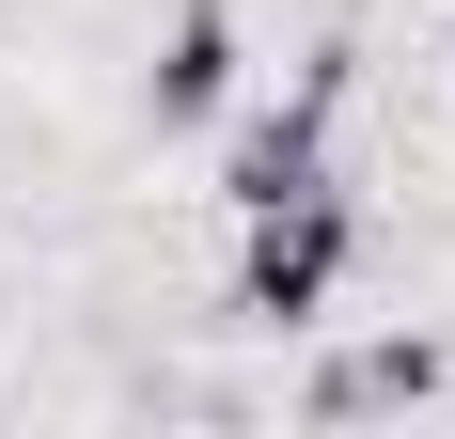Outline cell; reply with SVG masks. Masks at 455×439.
I'll use <instances>...</instances> for the list:
<instances>
[{
    "instance_id": "1",
    "label": "cell",
    "mask_w": 455,
    "mask_h": 439,
    "mask_svg": "<svg viewBox=\"0 0 455 439\" xmlns=\"http://www.w3.org/2000/svg\"><path fill=\"white\" fill-rule=\"evenodd\" d=\"M362 267V204L346 188H299V204H251L235 220V314L251 330H315Z\"/></svg>"
},
{
    "instance_id": "2",
    "label": "cell",
    "mask_w": 455,
    "mask_h": 439,
    "mask_svg": "<svg viewBox=\"0 0 455 439\" xmlns=\"http://www.w3.org/2000/svg\"><path fill=\"white\" fill-rule=\"evenodd\" d=\"M330 126H346V47H315L299 63V94L283 110H251V126L220 141V204H299V188H330Z\"/></svg>"
},
{
    "instance_id": "3",
    "label": "cell",
    "mask_w": 455,
    "mask_h": 439,
    "mask_svg": "<svg viewBox=\"0 0 455 439\" xmlns=\"http://www.w3.org/2000/svg\"><path fill=\"white\" fill-rule=\"evenodd\" d=\"M220 94H235V0H173V32L141 63V110L157 126H220Z\"/></svg>"
},
{
    "instance_id": "4",
    "label": "cell",
    "mask_w": 455,
    "mask_h": 439,
    "mask_svg": "<svg viewBox=\"0 0 455 439\" xmlns=\"http://www.w3.org/2000/svg\"><path fill=\"white\" fill-rule=\"evenodd\" d=\"M409 393H440V346H362L315 408H409Z\"/></svg>"
}]
</instances>
